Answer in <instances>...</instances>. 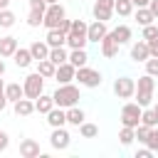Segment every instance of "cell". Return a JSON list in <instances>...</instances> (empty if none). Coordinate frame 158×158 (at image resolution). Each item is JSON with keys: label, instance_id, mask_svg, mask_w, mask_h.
<instances>
[{"label": "cell", "instance_id": "obj_1", "mask_svg": "<svg viewBox=\"0 0 158 158\" xmlns=\"http://www.w3.org/2000/svg\"><path fill=\"white\" fill-rule=\"evenodd\" d=\"M52 99H54V106L69 109V106H77V104H79L81 94H79V86H74V84L69 81V84H59L57 91L52 94Z\"/></svg>", "mask_w": 158, "mask_h": 158}, {"label": "cell", "instance_id": "obj_2", "mask_svg": "<svg viewBox=\"0 0 158 158\" xmlns=\"http://www.w3.org/2000/svg\"><path fill=\"white\" fill-rule=\"evenodd\" d=\"M86 32H89V25H86L84 20H72V30H69V35H67V47H69V49L86 47V42H89Z\"/></svg>", "mask_w": 158, "mask_h": 158}, {"label": "cell", "instance_id": "obj_3", "mask_svg": "<svg viewBox=\"0 0 158 158\" xmlns=\"http://www.w3.org/2000/svg\"><path fill=\"white\" fill-rule=\"evenodd\" d=\"M77 81H79V86H86V89H96V86H101V72L99 69H91V67H79L77 69Z\"/></svg>", "mask_w": 158, "mask_h": 158}, {"label": "cell", "instance_id": "obj_4", "mask_svg": "<svg viewBox=\"0 0 158 158\" xmlns=\"http://www.w3.org/2000/svg\"><path fill=\"white\" fill-rule=\"evenodd\" d=\"M22 86H25V96H27V99H37V96L44 91V77H42L40 72H32V74L25 77Z\"/></svg>", "mask_w": 158, "mask_h": 158}, {"label": "cell", "instance_id": "obj_5", "mask_svg": "<svg viewBox=\"0 0 158 158\" xmlns=\"http://www.w3.org/2000/svg\"><path fill=\"white\" fill-rule=\"evenodd\" d=\"M141 111H143V106H138L136 101L123 104V106H121V126H131V128H136V126L141 123Z\"/></svg>", "mask_w": 158, "mask_h": 158}, {"label": "cell", "instance_id": "obj_6", "mask_svg": "<svg viewBox=\"0 0 158 158\" xmlns=\"http://www.w3.org/2000/svg\"><path fill=\"white\" fill-rule=\"evenodd\" d=\"M67 17V12H64V7L59 5V2H54V5H47V12H44V27L47 30H54V27H59V22Z\"/></svg>", "mask_w": 158, "mask_h": 158}, {"label": "cell", "instance_id": "obj_7", "mask_svg": "<svg viewBox=\"0 0 158 158\" xmlns=\"http://www.w3.org/2000/svg\"><path fill=\"white\" fill-rule=\"evenodd\" d=\"M114 94H116L118 99H131V96H136V81H133L131 77H118V79L114 81Z\"/></svg>", "mask_w": 158, "mask_h": 158}, {"label": "cell", "instance_id": "obj_8", "mask_svg": "<svg viewBox=\"0 0 158 158\" xmlns=\"http://www.w3.org/2000/svg\"><path fill=\"white\" fill-rule=\"evenodd\" d=\"M49 143H52V148H57V151H64V148H69V143H72V136H69V131H67L64 126H57V128H52Z\"/></svg>", "mask_w": 158, "mask_h": 158}, {"label": "cell", "instance_id": "obj_9", "mask_svg": "<svg viewBox=\"0 0 158 158\" xmlns=\"http://www.w3.org/2000/svg\"><path fill=\"white\" fill-rule=\"evenodd\" d=\"M114 2L116 0H96L94 2V20H101V22H109L111 15H114Z\"/></svg>", "mask_w": 158, "mask_h": 158}, {"label": "cell", "instance_id": "obj_10", "mask_svg": "<svg viewBox=\"0 0 158 158\" xmlns=\"http://www.w3.org/2000/svg\"><path fill=\"white\" fill-rule=\"evenodd\" d=\"M54 79H57V84H69V81H74V79H77V67H74L72 62L59 64L57 72H54Z\"/></svg>", "mask_w": 158, "mask_h": 158}, {"label": "cell", "instance_id": "obj_11", "mask_svg": "<svg viewBox=\"0 0 158 158\" xmlns=\"http://www.w3.org/2000/svg\"><path fill=\"white\" fill-rule=\"evenodd\" d=\"M109 35V27H106V22H101V20H94L91 25H89V32H86V37H89V42H101L104 37Z\"/></svg>", "mask_w": 158, "mask_h": 158}, {"label": "cell", "instance_id": "obj_12", "mask_svg": "<svg viewBox=\"0 0 158 158\" xmlns=\"http://www.w3.org/2000/svg\"><path fill=\"white\" fill-rule=\"evenodd\" d=\"M99 47H101V54H104L106 59H111V57H116V54H118V47H121V44H118V42H116V37L109 32V35L99 42Z\"/></svg>", "mask_w": 158, "mask_h": 158}, {"label": "cell", "instance_id": "obj_13", "mask_svg": "<svg viewBox=\"0 0 158 158\" xmlns=\"http://www.w3.org/2000/svg\"><path fill=\"white\" fill-rule=\"evenodd\" d=\"M151 57V49H148V42L146 40H138L131 44V59L133 62H146Z\"/></svg>", "mask_w": 158, "mask_h": 158}, {"label": "cell", "instance_id": "obj_14", "mask_svg": "<svg viewBox=\"0 0 158 158\" xmlns=\"http://www.w3.org/2000/svg\"><path fill=\"white\" fill-rule=\"evenodd\" d=\"M20 156L22 158H37L40 156V143L35 138H22L20 141Z\"/></svg>", "mask_w": 158, "mask_h": 158}, {"label": "cell", "instance_id": "obj_15", "mask_svg": "<svg viewBox=\"0 0 158 158\" xmlns=\"http://www.w3.org/2000/svg\"><path fill=\"white\" fill-rule=\"evenodd\" d=\"M17 37H12V35H7V37H0V57L2 59H7V57H12L15 52H17Z\"/></svg>", "mask_w": 158, "mask_h": 158}, {"label": "cell", "instance_id": "obj_16", "mask_svg": "<svg viewBox=\"0 0 158 158\" xmlns=\"http://www.w3.org/2000/svg\"><path fill=\"white\" fill-rule=\"evenodd\" d=\"M12 59H15V64H17L20 69H27V67L35 62V57H32L30 47H27V49H25V47H17V52L12 54Z\"/></svg>", "mask_w": 158, "mask_h": 158}, {"label": "cell", "instance_id": "obj_17", "mask_svg": "<svg viewBox=\"0 0 158 158\" xmlns=\"http://www.w3.org/2000/svg\"><path fill=\"white\" fill-rule=\"evenodd\" d=\"M52 109H54V99H52L49 94H44V91H42V94H40L37 99H35V111H37V114H44V116H47V114H49Z\"/></svg>", "mask_w": 158, "mask_h": 158}, {"label": "cell", "instance_id": "obj_18", "mask_svg": "<svg viewBox=\"0 0 158 158\" xmlns=\"http://www.w3.org/2000/svg\"><path fill=\"white\" fill-rule=\"evenodd\" d=\"M12 106H15V114H17V116H22V118H25V116H30V114H35V99L22 96V99H17Z\"/></svg>", "mask_w": 158, "mask_h": 158}, {"label": "cell", "instance_id": "obj_19", "mask_svg": "<svg viewBox=\"0 0 158 158\" xmlns=\"http://www.w3.org/2000/svg\"><path fill=\"white\" fill-rule=\"evenodd\" d=\"M47 123H49L52 128H57V126H64V123H67V109H62V106H54V109L47 114Z\"/></svg>", "mask_w": 158, "mask_h": 158}, {"label": "cell", "instance_id": "obj_20", "mask_svg": "<svg viewBox=\"0 0 158 158\" xmlns=\"http://www.w3.org/2000/svg\"><path fill=\"white\" fill-rule=\"evenodd\" d=\"M49 44H47V40H37V42H32L30 44V52H32V57L40 62V59H47L49 57Z\"/></svg>", "mask_w": 158, "mask_h": 158}, {"label": "cell", "instance_id": "obj_21", "mask_svg": "<svg viewBox=\"0 0 158 158\" xmlns=\"http://www.w3.org/2000/svg\"><path fill=\"white\" fill-rule=\"evenodd\" d=\"M44 40H47V44H49V47H64V44H67V35H64L59 27L47 30V37H44Z\"/></svg>", "mask_w": 158, "mask_h": 158}, {"label": "cell", "instance_id": "obj_22", "mask_svg": "<svg viewBox=\"0 0 158 158\" xmlns=\"http://www.w3.org/2000/svg\"><path fill=\"white\" fill-rule=\"evenodd\" d=\"M5 96H7V101H17V99H22L25 96V86L20 84V81H12V84H5Z\"/></svg>", "mask_w": 158, "mask_h": 158}, {"label": "cell", "instance_id": "obj_23", "mask_svg": "<svg viewBox=\"0 0 158 158\" xmlns=\"http://www.w3.org/2000/svg\"><path fill=\"white\" fill-rule=\"evenodd\" d=\"M133 17H136V22H138L141 27H146V25H153V20H156V15L151 12V7H136Z\"/></svg>", "mask_w": 158, "mask_h": 158}, {"label": "cell", "instance_id": "obj_24", "mask_svg": "<svg viewBox=\"0 0 158 158\" xmlns=\"http://www.w3.org/2000/svg\"><path fill=\"white\" fill-rule=\"evenodd\" d=\"M84 118H86V114H84L79 106H69V109H67V123H72V126L79 128V126L84 123Z\"/></svg>", "mask_w": 158, "mask_h": 158}, {"label": "cell", "instance_id": "obj_25", "mask_svg": "<svg viewBox=\"0 0 158 158\" xmlns=\"http://www.w3.org/2000/svg\"><path fill=\"white\" fill-rule=\"evenodd\" d=\"M37 72L44 77V79H54V72H57V64L52 59H40L37 62Z\"/></svg>", "mask_w": 158, "mask_h": 158}, {"label": "cell", "instance_id": "obj_26", "mask_svg": "<svg viewBox=\"0 0 158 158\" xmlns=\"http://www.w3.org/2000/svg\"><path fill=\"white\" fill-rule=\"evenodd\" d=\"M111 35L116 37V42H118V44H126V42H131V37H133V32H131V27H128V25H118L116 30H111Z\"/></svg>", "mask_w": 158, "mask_h": 158}, {"label": "cell", "instance_id": "obj_27", "mask_svg": "<svg viewBox=\"0 0 158 158\" xmlns=\"http://www.w3.org/2000/svg\"><path fill=\"white\" fill-rule=\"evenodd\" d=\"M69 62H72L77 69H79V67H84V64L89 62V54H86V49H84V47H79V49H72V52H69Z\"/></svg>", "mask_w": 158, "mask_h": 158}, {"label": "cell", "instance_id": "obj_28", "mask_svg": "<svg viewBox=\"0 0 158 158\" xmlns=\"http://www.w3.org/2000/svg\"><path fill=\"white\" fill-rule=\"evenodd\" d=\"M133 2L131 0H116L114 2V12L118 15V17H128V15H133Z\"/></svg>", "mask_w": 158, "mask_h": 158}, {"label": "cell", "instance_id": "obj_29", "mask_svg": "<svg viewBox=\"0 0 158 158\" xmlns=\"http://www.w3.org/2000/svg\"><path fill=\"white\" fill-rule=\"evenodd\" d=\"M47 59H52V62H54V64L59 67V64L69 62V52H67L64 47H52V49H49V57H47Z\"/></svg>", "mask_w": 158, "mask_h": 158}, {"label": "cell", "instance_id": "obj_30", "mask_svg": "<svg viewBox=\"0 0 158 158\" xmlns=\"http://www.w3.org/2000/svg\"><path fill=\"white\" fill-rule=\"evenodd\" d=\"M141 123H146V126H151V128L158 126V114L153 111V106H146V109L141 111Z\"/></svg>", "mask_w": 158, "mask_h": 158}, {"label": "cell", "instance_id": "obj_31", "mask_svg": "<svg viewBox=\"0 0 158 158\" xmlns=\"http://www.w3.org/2000/svg\"><path fill=\"white\" fill-rule=\"evenodd\" d=\"M44 12H47V10H35V7H30V12H27V25H30V27H40V25L44 22Z\"/></svg>", "mask_w": 158, "mask_h": 158}, {"label": "cell", "instance_id": "obj_32", "mask_svg": "<svg viewBox=\"0 0 158 158\" xmlns=\"http://www.w3.org/2000/svg\"><path fill=\"white\" fill-rule=\"evenodd\" d=\"M153 89H156V79H153L151 74L138 77V81H136V91H153Z\"/></svg>", "mask_w": 158, "mask_h": 158}, {"label": "cell", "instance_id": "obj_33", "mask_svg": "<svg viewBox=\"0 0 158 158\" xmlns=\"http://www.w3.org/2000/svg\"><path fill=\"white\" fill-rule=\"evenodd\" d=\"M118 141H121V146H131V143L136 141V128L123 126V128L118 131Z\"/></svg>", "mask_w": 158, "mask_h": 158}, {"label": "cell", "instance_id": "obj_34", "mask_svg": "<svg viewBox=\"0 0 158 158\" xmlns=\"http://www.w3.org/2000/svg\"><path fill=\"white\" fill-rule=\"evenodd\" d=\"M15 20H17V17H15L12 10H7V7L0 10V27H2V30H10V27L15 25Z\"/></svg>", "mask_w": 158, "mask_h": 158}, {"label": "cell", "instance_id": "obj_35", "mask_svg": "<svg viewBox=\"0 0 158 158\" xmlns=\"http://www.w3.org/2000/svg\"><path fill=\"white\" fill-rule=\"evenodd\" d=\"M79 133H81L84 138H94V136L99 133V126H96V123H89V121H84V123L79 126Z\"/></svg>", "mask_w": 158, "mask_h": 158}, {"label": "cell", "instance_id": "obj_36", "mask_svg": "<svg viewBox=\"0 0 158 158\" xmlns=\"http://www.w3.org/2000/svg\"><path fill=\"white\" fill-rule=\"evenodd\" d=\"M136 104L138 106H151L153 104V91H136Z\"/></svg>", "mask_w": 158, "mask_h": 158}, {"label": "cell", "instance_id": "obj_37", "mask_svg": "<svg viewBox=\"0 0 158 158\" xmlns=\"http://www.w3.org/2000/svg\"><path fill=\"white\" fill-rule=\"evenodd\" d=\"M148 136H151V126L138 123V126H136V138H138V143H146V141H148Z\"/></svg>", "mask_w": 158, "mask_h": 158}, {"label": "cell", "instance_id": "obj_38", "mask_svg": "<svg viewBox=\"0 0 158 158\" xmlns=\"http://www.w3.org/2000/svg\"><path fill=\"white\" fill-rule=\"evenodd\" d=\"M143 64H146V74H151V77H158V57H148Z\"/></svg>", "mask_w": 158, "mask_h": 158}, {"label": "cell", "instance_id": "obj_39", "mask_svg": "<svg viewBox=\"0 0 158 158\" xmlns=\"http://www.w3.org/2000/svg\"><path fill=\"white\" fill-rule=\"evenodd\" d=\"M146 146H148L153 153H158V128H151V136H148Z\"/></svg>", "mask_w": 158, "mask_h": 158}, {"label": "cell", "instance_id": "obj_40", "mask_svg": "<svg viewBox=\"0 0 158 158\" xmlns=\"http://www.w3.org/2000/svg\"><path fill=\"white\" fill-rule=\"evenodd\" d=\"M153 37H158V27H156V25H146V27H143V37H141V40H146V42H148V40H153Z\"/></svg>", "mask_w": 158, "mask_h": 158}, {"label": "cell", "instance_id": "obj_41", "mask_svg": "<svg viewBox=\"0 0 158 158\" xmlns=\"http://www.w3.org/2000/svg\"><path fill=\"white\" fill-rule=\"evenodd\" d=\"M148 49H151V57H158V37L148 40Z\"/></svg>", "mask_w": 158, "mask_h": 158}, {"label": "cell", "instance_id": "obj_42", "mask_svg": "<svg viewBox=\"0 0 158 158\" xmlns=\"http://www.w3.org/2000/svg\"><path fill=\"white\" fill-rule=\"evenodd\" d=\"M7 146H10V136H7L5 131H0V153H2Z\"/></svg>", "mask_w": 158, "mask_h": 158}, {"label": "cell", "instance_id": "obj_43", "mask_svg": "<svg viewBox=\"0 0 158 158\" xmlns=\"http://www.w3.org/2000/svg\"><path fill=\"white\" fill-rule=\"evenodd\" d=\"M30 7H35V10H47V0H30Z\"/></svg>", "mask_w": 158, "mask_h": 158}, {"label": "cell", "instance_id": "obj_44", "mask_svg": "<svg viewBox=\"0 0 158 158\" xmlns=\"http://www.w3.org/2000/svg\"><path fill=\"white\" fill-rule=\"evenodd\" d=\"M59 30H62L64 35H69V30H72V20H67V17H64V20L59 22Z\"/></svg>", "mask_w": 158, "mask_h": 158}, {"label": "cell", "instance_id": "obj_45", "mask_svg": "<svg viewBox=\"0 0 158 158\" xmlns=\"http://www.w3.org/2000/svg\"><path fill=\"white\" fill-rule=\"evenodd\" d=\"M153 156V151L146 146V148H141V151H136V158H151Z\"/></svg>", "mask_w": 158, "mask_h": 158}, {"label": "cell", "instance_id": "obj_46", "mask_svg": "<svg viewBox=\"0 0 158 158\" xmlns=\"http://www.w3.org/2000/svg\"><path fill=\"white\" fill-rule=\"evenodd\" d=\"M131 2H133L136 7H148V5H151V0H131Z\"/></svg>", "mask_w": 158, "mask_h": 158}, {"label": "cell", "instance_id": "obj_47", "mask_svg": "<svg viewBox=\"0 0 158 158\" xmlns=\"http://www.w3.org/2000/svg\"><path fill=\"white\" fill-rule=\"evenodd\" d=\"M148 7H151V12H153V15H156V20H158V0H151V5H148Z\"/></svg>", "mask_w": 158, "mask_h": 158}, {"label": "cell", "instance_id": "obj_48", "mask_svg": "<svg viewBox=\"0 0 158 158\" xmlns=\"http://www.w3.org/2000/svg\"><path fill=\"white\" fill-rule=\"evenodd\" d=\"M5 106H7V96H0V111H5Z\"/></svg>", "mask_w": 158, "mask_h": 158}, {"label": "cell", "instance_id": "obj_49", "mask_svg": "<svg viewBox=\"0 0 158 158\" xmlns=\"http://www.w3.org/2000/svg\"><path fill=\"white\" fill-rule=\"evenodd\" d=\"M0 96H5V81L0 79Z\"/></svg>", "mask_w": 158, "mask_h": 158}, {"label": "cell", "instance_id": "obj_50", "mask_svg": "<svg viewBox=\"0 0 158 158\" xmlns=\"http://www.w3.org/2000/svg\"><path fill=\"white\" fill-rule=\"evenodd\" d=\"M7 5H10V0H0V10H5Z\"/></svg>", "mask_w": 158, "mask_h": 158}, {"label": "cell", "instance_id": "obj_51", "mask_svg": "<svg viewBox=\"0 0 158 158\" xmlns=\"http://www.w3.org/2000/svg\"><path fill=\"white\" fill-rule=\"evenodd\" d=\"M5 74V62H2V57H0V77Z\"/></svg>", "mask_w": 158, "mask_h": 158}, {"label": "cell", "instance_id": "obj_52", "mask_svg": "<svg viewBox=\"0 0 158 158\" xmlns=\"http://www.w3.org/2000/svg\"><path fill=\"white\" fill-rule=\"evenodd\" d=\"M54 2H59V0H47V5H54Z\"/></svg>", "mask_w": 158, "mask_h": 158}, {"label": "cell", "instance_id": "obj_53", "mask_svg": "<svg viewBox=\"0 0 158 158\" xmlns=\"http://www.w3.org/2000/svg\"><path fill=\"white\" fill-rule=\"evenodd\" d=\"M153 111H156V114H158V104H153Z\"/></svg>", "mask_w": 158, "mask_h": 158}]
</instances>
